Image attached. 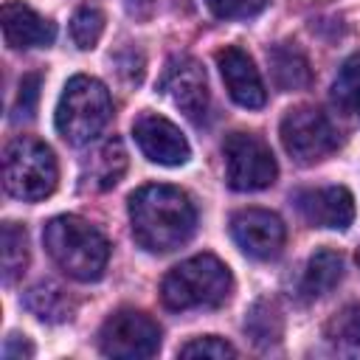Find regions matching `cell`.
I'll return each instance as SVG.
<instances>
[{
	"label": "cell",
	"mask_w": 360,
	"mask_h": 360,
	"mask_svg": "<svg viewBox=\"0 0 360 360\" xmlns=\"http://www.w3.org/2000/svg\"><path fill=\"white\" fill-rule=\"evenodd\" d=\"M129 225L143 250L169 253L191 239L197 208L177 186H141L129 194Z\"/></svg>",
	"instance_id": "obj_1"
},
{
	"label": "cell",
	"mask_w": 360,
	"mask_h": 360,
	"mask_svg": "<svg viewBox=\"0 0 360 360\" xmlns=\"http://www.w3.org/2000/svg\"><path fill=\"white\" fill-rule=\"evenodd\" d=\"M42 242L48 256L79 281L101 278L110 259V242L104 233L76 214L53 217L42 231Z\"/></svg>",
	"instance_id": "obj_2"
},
{
	"label": "cell",
	"mask_w": 360,
	"mask_h": 360,
	"mask_svg": "<svg viewBox=\"0 0 360 360\" xmlns=\"http://www.w3.org/2000/svg\"><path fill=\"white\" fill-rule=\"evenodd\" d=\"M233 278L231 270L211 253L191 256L172 267L160 284V298L169 309H205L219 307L231 298Z\"/></svg>",
	"instance_id": "obj_3"
},
{
	"label": "cell",
	"mask_w": 360,
	"mask_h": 360,
	"mask_svg": "<svg viewBox=\"0 0 360 360\" xmlns=\"http://www.w3.org/2000/svg\"><path fill=\"white\" fill-rule=\"evenodd\" d=\"M112 118V101L107 87L93 76H73L56 104V129L59 135L73 143L84 146L101 135V129Z\"/></svg>",
	"instance_id": "obj_4"
},
{
	"label": "cell",
	"mask_w": 360,
	"mask_h": 360,
	"mask_svg": "<svg viewBox=\"0 0 360 360\" xmlns=\"http://www.w3.org/2000/svg\"><path fill=\"white\" fill-rule=\"evenodd\" d=\"M3 180H6V191L17 200L25 202L45 200L59 180V169L51 146L25 135L14 138L3 152Z\"/></svg>",
	"instance_id": "obj_5"
},
{
	"label": "cell",
	"mask_w": 360,
	"mask_h": 360,
	"mask_svg": "<svg viewBox=\"0 0 360 360\" xmlns=\"http://www.w3.org/2000/svg\"><path fill=\"white\" fill-rule=\"evenodd\" d=\"M222 155H225V177H228V186L236 188V191H259V188H267L276 180V174H278L276 158H273L270 146L259 135L231 132L225 138Z\"/></svg>",
	"instance_id": "obj_6"
},
{
	"label": "cell",
	"mask_w": 360,
	"mask_h": 360,
	"mask_svg": "<svg viewBox=\"0 0 360 360\" xmlns=\"http://www.w3.org/2000/svg\"><path fill=\"white\" fill-rule=\"evenodd\" d=\"M98 346L107 357H121V360H143L158 354L160 349V326L138 309H118L112 312L101 332H98Z\"/></svg>",
	"instance_id": "obj_7"
},
{
	"label": "cell",
	"mask_w": 360,
	"mask_h": 360,
	"mask_svg": "<svg viewBox=\"0 0 360 360\" xmlns=\"http://www.w3.org/2000/svg\"><path fill=\"white\" fill-rule=\"evenodd\" d=\"M281 143L298 163L323 160L338 149V132L332 121L315 107H295L281 118Z\"/></svg>",
	"instance_id": "obj_8"
},
{
	"label": "cell",
	"mask_w": 360,
	"mask_h": 360,
	"mask_svg": "<svg viewBox=\"0 0 360 360\" xmlns=\"http://www.w3.org/2000/svg\"><path fill=\"white\" fill-rule=\"evenodd\" d=\"M160 93L191 121H200L208 110V82L191 56H174L169 59L163 76H160Z\"/></svg>",
	"instance_id": "obj_9"
},
{
	"label": "cell",
	"mask_w": 360,
	"mask_h": 360,
	"mask_svg": "<svg viewBox=\"0 0 360 360\" xmlns=\"http://www.w3.org/2000/svg\"><path fill=\"white\" fill-rule=\"evenodd\" d=\"M233 242L253 259H276L284 248V222L264 208H242L231 219Z\"/></svg>",
	"instance_id": "obj_10"
},
{
	"label": "cell",
	"mask_w": 360,
	"mask_h": 360,
	"mask_svg": "<svg viewBox=\"0 0 360 360\" xmlns=\"http://www.w3.org/2000/svg\"><path fill=\"white\" fill-rule=\"evenodd\" d=\"M132 135L141 146V152L152 160V163H160V166H180L188 160L191 149H188V141L183 138V132L163 115H155V112H143L135 118L132 124Z\"/></svg>",
	"instance_id": "obj_11"
},
{
	"label": "cell",
	"mask_w": 360,
	"mask_h": 360,
	"mask_svg": "<svg viewBox=\"0 0 360 360\" xmlns=\"http://www.w3.org/2000/svg\"><path fill=\"white\" fill-rule=\"evenodd\" d=\"M301 217L315 228H335L343 231L354 219V197L343 186H323L307 188L295 194Z\"/></svg>",
	"instance_id": "obj_12"
},
{
	"label": "cell",
	"mask_w": 360,
	"mask_h": 360,
	"mask_svg": "<svg viewBox=\"0 0 360 360\" xmlns=\"http://www.w3.org/2000/svg\"><path fill=\"white\" fill-rule=\"evenodd\" d=\"M217 65H219V73H222V82H225L231 98L239 107L259 110L267 101V90L262 84V76H259L253 59L242 48L228 45V48L217 51Z\"/></svg>",
	"instance_id": "obj_13"
},
{
	"label": "cell",
	"mask_w": 360,
	"mask_h": 360,
	"mask_svg": "<svg viewBox=\"0 0 360 360\" xmlns=\"http://www.w3.org/2000/svg\"><path fill=\"white\" fill-rule=\"evenodd\" d=\"M0 20H3V37L11 48H42V45H51L56 37V28L51 20H45L31 6L17 0H8L3 6Z\"/></svg>",
	"instance_id": "obj_14"
},
{
	"label": "cell",
	"mask_w": 360,
	"mask_h": 360,
	"mask_svg": "<svg viewBox=\"0 0 360 360\" xmlns=\"http://www.w3.org/2000/svg\"><path fill=\"white\" fill-rule=\"evenodd\" d=\"M124 172H127V149L118 138H107L82 163V186L93 191H107L124 177Z\"/></svg>",
	"instance_id": "obj_15"
},
{
	"label": "cell",
	"mask_w": 360,
	"mask_h": 360,
	"mask_svg": "<svg viewBox=\"0 0 360 360\" xmlns=\"http://www.w3.org/2000/svg\"><path fill=\"white\" fill-rule=\"evenodd\" d=\"M267 62H270V76H273L276 87L284 90V93H290V90H304V87L312 82L307 56H304L295 45H290V42L273 45V48L267 51Z\"/></svg>",
	"instance_id": "obj_16"
},
{
	"label": "cell",
	"mask_w": 360,
	"mask_h": 360,
	"mask_svg": "<svg viewBox=\"0 0 360 360\" xmlns=\"http://www.w3.org/2000/svg\"><path fill=\"white\" fill-rule=\"evenodd\" d=\"M22 304H25L39 321H45V323H65V321H70L73 312H76V304L70 301V295H68L62 287L51 284V281L31 287V290L25 292Z\"/></svg>",
	"instance_id": "obj_17"
},
{
	"label": "cell",
	"mask_w": 360,
	"mask_h": 360,
	"mask_svg": "<svg viewBox=\"0 0 360 360\" xmlns=\"http://www.w3.org/2000/svg\"><path fill=\"white\" fill-rule=\"evenodd\" d=\"M343 278V259L338 250H315L307 270H304V281H301V290L309 295V298H318V295H326L338 281Z\"/></svg>",
	"instance_id": "obj_18"
},
{
	"label": "cell",
	"mask_w": 360,
	"mask_h": 360,
	"mask_svg": "<svg viewBox=\"0 0 360 360\" xmlns=\"http://www.w3.org/2000/svg\"><path fill=\"white\" fill-rule=\"evenodd\" d=\"M0 262H3V284H14V278H20L22 270H25V264H28V236H25V228L22 225L3 222Z\"/></svg>",
	"instance_id": "obj_19"
},
{
	"label": "cell",
	"mask_w": 360,
	"mask_h": 360,
	"mask_svg": "<svg viewBox=\"0 0 360 360\" xmlns=\"http://www.w3.org/2000/svg\"><path fill=\"white\" fill-rule=\"evenodd\" d=\"M245 329H248V335H250L259 346L276 343L278 335H281V315H278L276 304H270V301H256L253 309H250L248 318H245Z\"/></svg>",
	"instance_id": "obj_20"
},
{
	"label": "cell",
	"mask_w": 360,
	"mask_h": 360,
	"mask_svg": "<svg viewBox=\"0 0 360 360\" xmlns=\"http://www.w3.org/2000/svg\"><path fill=\"white\" fill-rule=\"evenodd\" d=\"M332 101L340 107V110H354L357 101H360V53H352L338 76H335V84H332Z\"/></svg>",
	"instance_id": "obj_21"
},
{
	"label": "cell",
	"mask_w": 360,
	"mask_h": 360,
	"mask_svg": "<svg viewBox=\"0 0 360 360\" xmlns=\"http://www.w3.org/2000/svg\"><path fill=\"white\" fill-rule=\"evenodd\" d=\"M323 335L338 346H354L360 343V304H349L338 309L329 323L323 326Z\"/></svg>",
	"instance_id": "obj_22"
},
{
	"label": "cell",
	"mask_w": 360,
	"mask_h": 360,
	"mask_svg": "<svg viewBox=\"0 0 360 360\" xmlns=\"http://www.w3.org/2000/svg\"><path fill=\"white\" fill-rule=\"evenodd\" d=\"M101 34H104V14L98 8L84 6V8H79L73 14V20H70V37H73L76 48H82V51L96 48V42L101 39Z\"/></svg>",
	"instance_id": "obj_23"
},
{
	"label": "cell",
	"mask_w": 360,
	"mask_h": 360,
	"mask_svg": "<svg viewBox=\"0 0 360 360\" xmlns=\"http://www.w3.org/2000/svg\"><path fill=\"white\" fill-rule=\"evenodd\" d=\"M180 357H211V360H225V357H236V349L217 338V335H205V338H194L186 346H180L177 352Z\"/></svg>",
	"instance_id": "obj_24"
},
{
	"label": "cell",
	"mask_w": 360,
	"mask_h": 360,
	"mask_svg": "<svg viewBox=\"0 0 360 360\" xmlns=\"http://www.w3.org/2000/svg\"><path fill=\"white\" fill-rule=\"evenodd\" d=\"M205 6L219 20H248L256 17L267 6V0H205Z\"/></svg>",
	"instance_id": "obj_25"
},
{
	"label": "cell",
	"mask_w": 360,
	"mask_h": 360,
	"mask_svg": "<svg viewBox=\"0 0 360 360\" xmlns=\"http://www.w3.org/2000/svg\"><path fill=\"white\" fill-rule=\"evenodd\" d=\"M37 98H39V73H28V76L20 79L17 104H14L17 118H31L34 110H37Z\"/></svg>",
	"instance_id": "obj_26"
},
{
	"label": "cell",
	"mask_w": 360,
	"mask_h": 360,
	"mask_svg": "<svg viewBox=\"0 0 360 360\" xmlns=\"http://www.w3.org/2000/svg\"><path fill=\"white\" fill-rule=\"evenodd\" d=\"M34 354V346L25 340V338H20V335H11V338H6V343H3V357L6 360H22V357H31Z\"/></svg>",
	"instance_id": "obj_27"
},
{
	"label": "cell",
	"mask_w": 360,
	"mask_h": 360,
	"mask_svg": "<svg viewBox=\"0 0 360 360\" xmlns=\"http://www.w3.org/2000/svg\"><path fill=\"white\" fill-rule=\"evenodd\" d=\"M357 264H360V248H357Z\"/></svg>",
	"instance_id": "obj_28"
},
{
	"label": "cell",
	"mask_w": 360,
	"mask_h": 360,
	"mask_svg": "<svg viewBox=\"0 0 360 360\" xmlns=\"http://www.w3.org/2000/svg\"><path fill=\"white\" fill-rule=\"evenodd\" d=\"M357 112H360V101H357Z\"/></svg>",
	"instance_id": "obj_29"
}]
</instances>
